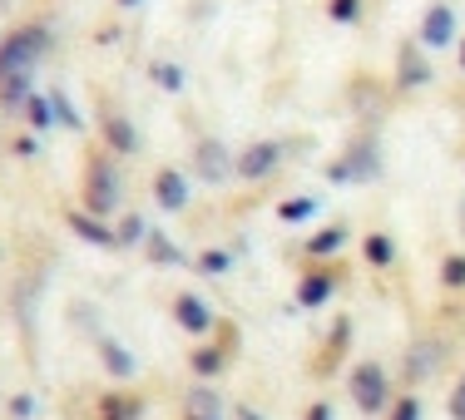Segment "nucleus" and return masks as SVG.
Here are the masks:
<instances>
[{"label":"nucleus","mask_w":465,"mask_h":420,"mask_svg":"<svg viewBox=\"0 0 465 420\" xmlns=\"http://www.w3.org/2000/svg\"><path fill=\"white\" fill-rule=\"evenodd\" d=\"M119 198H124V183H119V169L109 153H94L84 163V213L94 218H114L119 213Z\"/></svg>","instance_id":"nucleus-1"},{"label":"nucleus","mask_w":465,"mask_h":420,"mask_svg":"<svg viewBox=\"0 0 465 420\" xmlns=\"http://www.w3.org/2000/svg\"><path fill=\"white\" fill-rule=\"evenodd\" d=\"M347 391H351V401H357L361 415H386V405L396 401L391 371H386L381 361H357V366L347 371Z\"/></svg>","instance_id":"nucleus-2"},{"label":"nucleus","mask_w":465,"mask_h":420,"mask_svg":"<svg viewBox=\"0 0 465 420\" xmlns=\"http://www.w3.org/2000/svg\"><path fill=\"white\" fill-rule=\"evenodd\" d=\"M232 357H238V327L218 322V337L213 341H198L193 351H188V371H193V381H218Z\"/></svg>","instance_id":"nucleus-3"},{"label":"nucleus","mask_w":465,"mask_h":420,"mask_svg":"<svg viewBox=\"0 0 465 420\" xmlns=\"http://www.w3.org/2000/svg\"><path fill=\"white\" fill-rule=\"evenodd\" d=\"M173 322H179V327H183L193 341H208V337L218 331L213 307H208L198 292H179V297H173Z\"/></svg>","instance_id":"nucleus-4"},{"label":"nucleus","mask_w":465,"mask_h":420,"mask_svg":"<svg viewBox=\"0 0 465 420\" xmlns=\"http://www.w3.org/2000/svg\"><path fill=\"white\" fill-rule=\"evenodd\" d=\"M278 163H282V143L258 139V143H248V149L232 159V173H238V179H248V183H258V179H268Z\"/></svg>","instance_id":"nucleus-5"},{"label":"nucleus","mask_w":465,"mask_h":420,"mask_svg":"<svg viewBox=\"0 0 465 420\" xmlns=\"http://www.w3.org/2000/svg\"><path fill=\"white\" fill-rule=\"evenodd\" d=\"M193 173L203 183H223L228 173H232V153L218 139H198L193 143Z\"/></svg>","instance_id":"nucleus-6"},{"label":"nucleus","mask_w":465,"mask_h":420,"mask_svg":"<svg viewBox=\"0 0 465 420\" xmlns=\"http://www.w3.org/2000/svg\"><path fill=\"white\" fill-rule=\"evenodd\" d=\"M188 173L183 169H153V203L163 208V213H183L188 208Z\"/></svg>","instance_id":"nucleus-7"},{"label":"nucleus","mask_w":465,"mask_h":420,"mask_svg":"<svg viewBox=\"0 0 465 420\" xmlns=\"http://www.w3.org/2000/svg\"><path fill=\"white\" fill-rule=\"evenodd\" d=\"M331 292H337V268H312V272L297 278V307H302V312H317Z\"/></svg>","instance_id":"nucleus-8"},{"label":"nucleus","mask_w":465,"mask_h":420,"mask_svg":"<svg viewBox=\"0 0 465 420\" xmlns=\"http://www.w3.org/2000/svg\"><path fill=\"white\" fill-rule=\"evenodd\" d=\"M456 40V10L450 5H430L426 15H420V45L426 50H440Z\"/></svg>","instance_id":"nucleus-9"},{"label":"nucleus","mask_w":465,"mask_h":420,"mask_svg":"<svg viewBox=\"0 0 465 420\" xmlns=\"http://www.w3.org/2000/svg\"><path fill=\"white\" fill-rule=\"evenodd\" d=\"M99 366L114 376L119 386H129L139 376V361L129 357V347H124V341H114V337H99Z\"/></svg>","instance_id":"nucleus-10"},{"label":"nucleus","mask_w":465,"mask_h":420,"mask_svg":"<svg viewBox=\"0 0 465 420\" xmlns=\"http://www.w3.org/2000/svg\"><path fill=\"white\" fill-rule=\"evenodd\" d=\"M183 420H223V401H218V391L208 381L183 391Z\"/></svg>","instance_id":"nucleus-11"},{"label":"nucleus","mask_w":465,"mask_h":420,"mask_svg":"<svg viewBox=\"0 0 465 420\" xmlns=\"http://www.w3.org/2000/svg\"><path fill=\"white\" fill-rule=\"evenodd\" d=\"M64 223H70V233H74V238L94 242V248H114V228H109L104 218L84 213V208H70V213H64Z\"/></svg>","instance_id":"nucleus-12"},{"label":"nucleus","mask_w":465,"mask_h":420,"mask_svg":"<svg viewBox=\"0 0 465 420\" xmlns=\"http://www.w3.org/2000/svg\"><path fill=\"white\" fill-rule=\"evenodd\" d=\"M143 396L134 391H104L99 396V420H143Z\"/></svg>","instance_id":"nucleus-13"},{"label":"nucleus","mask_w":465,"mask_h":420,"mask_svg":"<svg viewBox=\"0 0 465 420\" xmlns=\"http://www.w3.org/2000/svg\"><path fill=\"white\" fill-rule=\"evenodd\" d=\"M440 357H446V347H440V341H416V347H411V357H406V381L420 386L426 376H436Z\"/></svg>","instance_id":"nucleus-14"},{"label":"nucleus","mask_w":465,"mask_h":420,"mask_svg":"<svg viewBox=\"0 0 465 420\" xmlns=\"http://www.w3.org/2000/svg\"><path fill=\"white\" fill-rule=\"evenodd\" d=\"M104 143H109V153H119V159L139 153V134H134V124H129L124 114H104Z\"/></svg>","instance_id":"nucleus-15"},{"label":"nucleus","mask_w":465,"mask_h":420,"mask_svg":"<svg viewBox=\"0 0 465 420\" xmlns=\"http://www.w3.org/2000/svg\"><path fill=\"white\" fill-rule=\"evenodd\" d=\"M430 80V64L420 60V45H401V70H396V90H416Z\"/></svg>","instance_id":"nucleus-16"},{"label":"nucleus","mask_w":465,"mask_h":420,"mask_svg":"<svg viewBox=\"0 0 465 420\" xmlns=\"http://www.w3.org/2000/svg\"><path fill=\"white\" fill-rule=\"evenodd\" d=\"M341 242H347V228H341V223H331V228H322V233H312V238H307V258H312V262H322V258H331V252L341 248Z\"/></svg>","instance_id":"nucleus-17"},{"label":"nucleus","mask_w":465,"mask_h":420,"mask_svg":"<svg viewBox=\"0 0 465 420\" xmlns=\"http://www.w3.org/2000/svg\"><path fill=\"white\" fill-rule=\"evenodd\" d=\"M317 213H322V198H312V193L278 203V218H282V223H307V218H317Z\"/></svg>","instance_id":"nucleus-18"},{"label":"nucleus","mask_w":465,"mask_h":420,"mask_svg":"<svg viewBox=\"0 0 465 420\" xmlns=\"http://www.w3.org/2000/svg\"><path fill=\"white\" fill-rule=\"evenodd\" d=\"M143 252H149V258L159 262V268H179V262H183V252L173 248V242H169V233H159V228H153V233L143 238Z\"/></svg>","instance_id":"nucleus-19"},{"label":"nucleus","mask_w":465,"mask_h":420,"mask_svg":"<svg viewBox=\"0 0 465 420\" xmlns=\"http://www.w3.org/2000/svg\"><path fill=\"white\" fill-rule=\"evenodd\" d=\"M143 238H149V228H143L139 213H124L114 223V248H143Z\"/></svg>","instance_id":"nucleus-20"},{"label":"nucleus","mask_w":465,"mask_h":420,"mask_svg":"<svg viewBox=\"0 0 465 420\" xmlns=\"http://www.w3.org/2000/svg\"><path fill=\"white\" fill-rule=\"evenodd\" d=\"M361 252H367V262H371V268H391V262H396V242L386 238V233H367V242H361Z\"/></svg>","instance_id":"nucleus-21"},{"label":"nucleus","mask_w":465,"mask_h":420,"mask_svg":"<svg viewBox=\"0 0 465 420\" xmlns=\"http://www.w3.org/2000/svg\"><path fill=\"white\" fill-rule=\"evenodd\" d=\"M347 337H351V322L341 317V322L331 327V337H327V357H322V366H317V376H327V371L341 361V351H347Z\"/></svg>","instance_id":"nucleus-22"},{"label":"nucleus","mask_w":465,"mask_h":420,"mask_svg":"<svg viewBox=\"0 0 465 420\" xmlns=\"http://www.w3.org/2000/svg\"><path fill=\"white\" fill-rule=\"evenodd\" d=\"M149 80L159 84L163 94H183V70H179V64H169V60H153L149 64Z\"/></svg>","instance_id":"nucleus-23"},{"label":"nucleus","mask_w":465,"mask_h":420,"mask_svg":"<svg viewBox=\"0 0 465 420\" xmlns=\"http://www.w3.org/2000/svg\"><path fill=\"white\" fill-rule=\"evenodd\" d=\"M193 268L203 272V278H228V272H232V252H223V248L198 252V258H193Z\"/></svg>","instance_id":"nucleus-24"},{"label":"nucleus","mask_w":465,"mask_h":420,"mask_svg":"<svg viewBox=\"0 0 465 420\" xmlns=\"http://www.w3.org/2000/svg\"><path fill=\"white\" fill-rule=\"evenodd\" d=\"M381 420H420V396L416 391H396V401L386 405Z\"/></svg>","instance_id":"nucleus-25"},{"label":"nucleus","mask_w":465,"mask_h":420,"mask_svg":"<svg viewBox=\"0 0 465 420\" xmlns=\"http://www.w3.org/2000/svg\"><path fill=\"white\" fill-rule=\"evenodd\" d=\"M440 287H446V292H465V252H450V258L440 262Z\"/></svg>","instance_id":"nucleus-26"},{"label":"nucleus","mask_w":465,"mask_h":420,"mask_svg":"<svg viewBox=\"0 0 465 420\" xmlns=\"http://www.w3.org/2000/svg\"><path fill=\"white\" fill-rule=\"evenodd\" d=\"M25 114H30V124H35V129H50L54 124V109H50L45 94H25Z\"/></svg>","instance_id":"nucleus-27"},{"label":"nucleus","mask_w":465,"mask_h":420,"mask_svg":"<svg viewBox=\"0 0 465 420\" xmlns=\"http://www.w3.org/2000/svg\"><path fill=\"white\" fill-rule=\"evenodd\" d=\"M331 20H337V25H357L361 20V0H331Z\"/></svg>","instance_id":"nucleus-28"},{"label":"nucleus","mask_w":465,"mask_h":420,"mask_svg":"<svg viewBox=\"0 0 465 420\" xmlns=\"http://www.w3.org/2000/svg\"><path fill=\"white\" fill-rule=\"evenodd\" d=\"M446 415L450 420H465V371L456 376V386H450V396H446Z\"/></svg>","instance_id":"nucleus-29"},{"label":"nucleus","mask_w":465,"mask_h":420,"mask_svg":"<svg viewBox=\"0 0 465 420\" xmlns=\"http://www.w3.org/2000/svg\"><path fill=\"white\" fill-rule=\"evenodd\" d=\"M50 109H54V119H60V124H70V129H80V114H74L70 109V99H64L60 90L50 94Z\"/></svg>","instance_id":"nucleus-30"},{"label":"nucleus","mask_w":465,"mask_h":420,"mask_svg":"<svg viewBox=\"0 0 465 420\" xmlns=\"http://www.w3.org/2000/svg\"><path fill=\"white\" fill-rule=\"evenodd\" d=\"M35 411H40V405H35V396H25V391H15V396H10V420H30Z\"/></svg>","instance_id":"nucleus-31"},{"label":"nucleus","mask_w":465,"mask_h":420,"mask_svg":"<svg viewBox=\"0 0 465 420\" xmlns=\"http://www.w3.org/2000/svg\"><path fill=\"white\" fill-rule=\"evenodd\" d=\"M302 420H331V405H327V401H312V405L302 411Z\"/></svg>","instance_id":"nucleus-32"},{"label":"nucleus","mask_w":465,"mask_h":420,"mask_svg":"<svg viewBox=\"0 0 465 420\" xmlns=\"http://www.w3.org/2000/svg\"><path fill=\"white\" fill-rule=\"evenodd\" d=\"M238 420H262V415L252 411V405H238Z\"/></svg>","instance_id":"nucleus-33"},{"label":"nucleus","mask_w":465,"mask_h":420,"mask_svg":"<svg viewBox=\"0 0 465 420\" xmlns=\"http://www.w3.org/2000/svg\"><path fill=\"white\" fill-rule=\"evenodd\" d=\"M114 5H124V10H134V5H139V0H114Z\"/></svg>","instance_id":"nucleus-34"},{"label":"nucleus","mask_w":465,"mask_h":420,"mask_svg":"<svg viewBox=\"0 0 465 420\" xmlns=\"http://www.w3.org/2000/svg\"><path fill=\"white\" fill-rule=\"evenodd\" d=\"M460 70H465V40H460Z\"/></svg>","instance_id":"nucleus-35"}]
</instances>
